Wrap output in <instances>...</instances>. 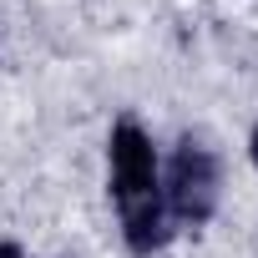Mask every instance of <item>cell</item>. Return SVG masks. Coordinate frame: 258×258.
<instances>
[{
    "label": "cell",
    "mask_w": 258,
    "mask_h": 258,
    "mask_svg": "<svg viewBox=\"0 0 258 258\" xmlns=\"http://www.w3.org/2000/svg\"><path fill=\"white\" fill-rule=\"evenodd\" d=\"M162 203L177 233H208L228 203V152L208 126H182L162 142Z\"/></svg>",
    "instance_id": "6da1fadb"
},
{
    "label": "cell",
    "mask_w": 258,
    "mask_h": 258,
    "mask_svg": "<svg viewBox=\"0 0 258 258\" xmlns=\"http://www.w3.org/2000/svg\"><path fill=\"white\" fill-rule=\"evenodd\" d=\"M101 182H106L111 213H126V208H142V203L162 198V137L137 111H116L106 121Z\"/></svg>",
    "instance_id": "7a4b0ae2"
},
{
    "label": "cell",
    "mask_w": 258,
    "mask_h": 258,
    "mask_svg": "<svg viewBox=\"0 0 258 258\" xmlns=\"http://www.w3.org/2000/svg\"><path fill=\"white\" fill-rule=\"evenodd\" d=\"M243 162H248V172L258 177V116L243 126Z\"/></svg>",
    "instance_id": "3957f363"
},
{
    "label": "cell",
    "mask_w": 258,
    "mask_h": 258,
    "mask_svg": "<svg viewBox=\"0 0 258 258\" xmlns=\"http://www.w3.org/2000/svg\"><path fill=\"white\" fill-rule=\"evenodd\" d=\"M0 258H36V253H31L21 238H0Z\"/></svg>",
    "instance_id": "277c9868"
}]
</instances>
